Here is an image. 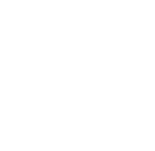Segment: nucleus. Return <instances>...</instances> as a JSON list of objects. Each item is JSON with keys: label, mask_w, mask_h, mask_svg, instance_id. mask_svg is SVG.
Instances as JSON below:
<instances>
[]
</instances>
